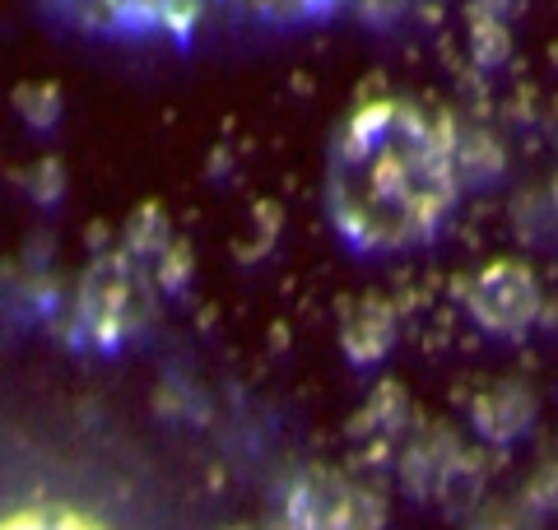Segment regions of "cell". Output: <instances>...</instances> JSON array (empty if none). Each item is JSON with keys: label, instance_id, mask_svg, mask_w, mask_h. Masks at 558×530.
<instances>
[{"label": "cell", "instance_id": "obj_10", "mask_svg": "<svg viewBox=\"0 0 558 530\" xmlns=\"http://www.w3.org/2000/svg\"><path fill=\"white\" fill-rule=\"evenodd\" d=\"M168 219H163V209L159 205H140L135 215H131V224H126V252L131 256H140V261H159L163 252H168Z\"/></svg>", "mask_w": 558, "mask_h": 530}, {"label": "cell", "instance_id": "obj_21", "mask_svg": "<svg viewBox=\"0 0 558 530\" xmlns=\"http://www.w3.org/2000/svg\"><path fill=\"white\" fill-rule=\"evenodd\" d=\"M549 205H554V215H558V177H554V186H549Z\"/></svg>", "mask_w": 558, "mask_h": 530}, {"label": "cell", "instance_id": "obj_3", "mask_svg": "<svg viewBox=\"0 0 558 530\" xmlns=\"http://www.w3.org/2000/svg\"><path fill=\"white\" fill-rule=\"evenodd\" d=\"M284 517H289V530H381L387 507H381L373 489L322 466V470H307L289 489Z\"/></svg>", "mask_w": 558, "mask_h": 530}, {"label": "cell", "instance_id": "obj_14", "mask_svg": "<svg viewBox=\"0 0 558 530\" xmlns=\"http://www.w3.org/2000/svg\"><path fill=\"white\" fill-rule=\"evenodd\" d=\"M5 530H98V526L70 517V511H20V517L5 521Z\"/></svg>", "mask_w": 558, "mask_h": 530}, {"label": "cell", "instance_id": "obj_7", "mask_svg": "<svg viewBox=\"0 0 558 530\" xmlns=\"http://www.w3.org/2000/svg\"><path fill=\"white\" fill-rule=\"evenodd\" d=\"M457 451H461V442L451 437L442 423H428L418 437H410V447L400 451V484H405L410 498H433L442 470L451 466Z\"/></svg>", "mask_w": 558, "mask_h": 530}, {"label": "cell", "instance_id": "obj_22", "mask_svg": "<svg viewBox=\"0 0 558 530\" xmlns=\"http://www.w3.org/2000/svg\"><path fill=\"white\" fill-rule=\"evenodd\" d=\"M223 530H247V526H223Z\"/></svg>", "mask_w": 558, "mask_h": 530}, {"label": "cell", "instance_id": "obj_5", "mask_svg": "<svg viewBox=\"0 0 558 530\" xmlns=\"http://www.w3.org/2000/svg\"><path fill=\"white\" fill-rule=\"evenodd\" d=\"M531 419H535V392L517 377L484 386V392L470 400V423H475V433L484 442H494V447H512V442L531 429Z\"/></svg>", "mask_w": 558, "mask_h": 530}, {"label": "cell", "instance_id": "obj_2", "mask_svg": "<svg viewBox=\"0 0 558 530\" xmlns=\"http://www.w3.org/2000/svg\"><path fill=\"white\" fill-rule=\"evenodd\" d=\"M154 312V289L145 279V265L131 252H108L98 256L80 279V330L89 335L98 349H117L135 340L149 326Z\"/></svg>", "mask_w": 558, "mask_h": 530}, {"label": "cell", "instance_id": "obj_19", "mask_svg": "<svg viewBox=\"0 0 558 530\" xmlns=\"http://www.w3.org/2000/svg\"><path fill=\"white\" fill-rule=\"evenodd\" d=\"M33 196L38 201H57L61 196V164H47L43 158V164L33 168Z\"/></svg>", "mask_w": 558, "mask_h": 530}, {"label": "cell", "instance_id": "obj_6", "mask_svg": "<svg viewBox=\"0 0 558 530\" xmlns=\"http://www.w3.org/2000/svg\"><path fill=\"white\" fill-rule=\"evenodd\" d=\"M396 335H400L396 308L381 303V298H359V303H349L344 322H340V349L354 368H373L391 353Z\"/></svg>", "mask_w": 558, "mask_h": 530}, {"label": "cell", "instance_id": "obj_23", "mask_svg": "<svg viewBox=\"0 0 558 530\" xmlns=\"http://www.w3.org/2000/svg\"><path fill=\"white\" fill-rule=\"evenodd\" d=\"M303 5H322V0H303Z\"/></svg>", "mask_w": 558, "mask_h": 530}, {"label": "cell", "instance_id": "obj_11", "mask_svg": "<svg viewBox=\"0 0 558 530\" xmlns=\"http://www.w3.org/2000/svg\"><path fill=\"white\" fill-rule=\"evenodd\" d=\"M405 392H400L396 382H381L377 392H373V400L363 405V419L354 423V429H377V433H387V429H396L400 419H405Z\"/></svg>", "mask_w": 558, "mask_h": 530}, {"label": "cell", "instance_id": "obj_4", "mask_svg": "<svg viewBox=\"0 0 558 530\" xmlns=\"http://www.w3.org/2000/svg\"><path fill=\"white\" fill-rule=\"evenodd\" d=\"M465 312L475 326L502 340H521L539 316V279L521 261H488L465 279Z\"/></svg>", "mask_w": 558, "mask_h": 530}, {"label": "cell", "instance_id": "obj_9", "mask_svg": "<svg viewBox=\"0 0 558 530\" xmlns=\"http://www.w3.org/2000/svg\"><path fill=\"white\" fill-rule=\"evenodd\" d=\"M451 517H465V511H475L480 498H484V461L475 451H457L451 456V466L442 470V480H438V493H433Z\"/></svg>", "mask_w": 558, "mask_h": 530}, {"label": "cell", "instance_id": "obj_17", "mask_svg": "<svg viewBox=\"0 0 558 530\" xmlns=\"http://www.w3.org/2000/svg\"><path fill=\"white\" fill-rule=\"evenodd\" d=\"M526 507L531 511H554L558 507V466L535 474V484L526 489Z\"/></svg>", "mask_w": 558, "mask_h": 530}, {"label": "cell", "instance_id": "obj_1", "mask_svg": "<svg viewBox=\"0 0 558 530\" xmlns=\"http://www.w3.org/2000/svg\"><path fill=\"white\" fill-rule=\"evenodd\" d=\"M451 140V127L396 98L349 117L330 154V219L354 252H396L438 233L461 196Z\"/></svg>", "mask_w": 558, "mask_h": 530}, {"label": "cell", "instance_id": "obj_20", "mask_svg": "<svg viewBox=\"0 0 558 530\" xmlns=\"http://www.w3.org/2000/svg\"><path fill=\"white\" fill-rule=\"evenodd\" d=\"M475 5V14H498L502 20V10H508V0H470Z\"/></svg>", "mask_w": 558, "mask_h": 530}, {"label": "cell", "instance_id": "obj_12", "mask_svg": "<svg viewBox=\"0 0 558 530\" xmlns=\"http://www.w3.org/2000/svg\"><path fill=\"white\" fill-rule=\"evenodd\" d=\"M14 108L28 127H57V112H61V94L51 84H20L14 88Z\"/></svg>", "mask_w": 558, "mask_h": 530}, {"label": "cell", "instance_id": "obj_13", "mask_svg": "<svg viewBox=\"0 0 558 530\" xmlns=\"http://www.w3.org/2000/svg\"><path fill=\"white\" fill-rule=\"evenodd\" d=\"M512 51V38H508V24L498 14H475V61L480 65H502Z\"/></svg>", "mask_w": 558, "mask_h": 530}, {"label": "cell", "instance_id": "obj_15", "mask_svg": "<svg viewBox=\"0 0 558 530\" xmlns=\"http://www.w3.org/2000/svg\"><path fill=\"white\" fill-rule=\"evenodd\" d=\"M154 10H159V24L172 28L178 38H186L191 24L201 20V0H154Z\"/></svg>", "mask_w": 558, "mask_h": 530}, {"label": "cell", "instance_id": "obj_18", "mask_svg": "<svg viewBox=\"0 0 558 530\" xmlns=\"http://www.w3.org/2000/svg\"><path fill=\"white\" fill-rule=\"evenodd\" d=\"M475 530H535V521L517 507H494V511H484V521Z\"/></svg>", "mask_w": 558, "mask_h": 530}, {"label": "cell", "instance_id": "obj_8", "mask_svg": "<svg viewBox=\"0 0 558 530\" xmlns=\"http://www.w3.org/2000/svg\"><path fill=\"white\" fill-rule=\"evenodd\" d=\"M502 145L488 131H457L451 140V168H457V182L461 191H475V186H488L494 177H502Z\"/></svg>", "mask_w": 558, "mask_h": 530}, {"label": "cell", "instance_id": "obj_16", "mask_svg": "<svg viewBox=\"0 0 558 530\" xmlns=\"http://www.w3.org/2000/svg\"><path fill=\"white\" fill-rule=\"evenodd\" d=\"M182 285H186V246H182V242H172L168 252L159 256V289L178 293Z\"/></svg>", "mask_w": 558, "mask_h": 530}]
</instances>
